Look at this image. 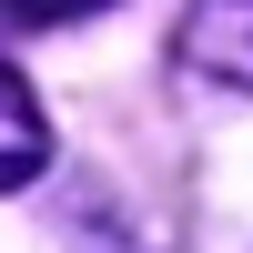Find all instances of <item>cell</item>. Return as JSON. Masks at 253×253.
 <instances>
[{"label": "cell", "mask_w": 253, "mask_h": 253, "mask_svg": "<svg viewBox=\"0 0 253 253\" xmlns=\"http://www.w3.org/2000/svg\"><path fill=\"white\" fill-rule=\"evenodd\" d=\"M91 10H112V0H0L10 31H71V20H91Z\"/></svg>", "instance_id": "cell-3"}, {"label": "cell", "mask_w": 253, "mask_h": 253, "mask_svg": "<svg viewBox=\"0 0 253 253\" xmlns=\"http://www.w3.org/2000/svg\"><path fill=\"white\" fill-rule=\"evenodd\" d=\"M51 172V112H41V91L0 61V193H20V182Z\"/></svg>", "instance_id": "cell-2"}, {"label": "cell", "mask_w": 253, "mask_h": 253, "mask_svg": "<svg viewBox=\"0 0 253 253\" xmlns=\"http://www.w3.org/2000/svg\"><path fill=\"white\" fill-rule=\"evenodd\" d=\"M172 71L193 91H253V0H193L172 31Z\"/></svg>", "instance_id": "cell-1"}]
</instances>
